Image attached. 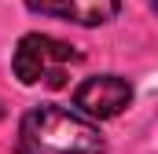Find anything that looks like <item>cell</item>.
Masks as SVG:
<instances>
[{
	"mask_svg": "<svg viewBox=\"0 0 158 154\" xmlns=\"http://www.w3.org/2000/svg\"><path fill=\"white\" fill-rule=\"evenodd\" d=\"M19 154H107V140L99 125L81 110L59 107V103H40L19 121L15 136Z\"/></svg>",
	"mask_w": 158,
	"mask_h": 154,
	"instance_id": "obj_1",
	"label": "cell"
},
{
	"mask_svg": "<svg viewBox=\"0 0 158 154\" xmlns=\"http://www.w3.org/2000/svg\"><path fill=\"white\" fill-rule=\"evenodd\" d=\"M81 63V51H74L66 40L48 37V33H26L15 44L11 70L22 84H44V88H63L70 66Z\"/></svg>",
	"mask_w": 158,
	"mask_h": 154,
	"instance_id": "obj_2",
	"label": "cell"
},
{
	"mask_svg": "<svg viewBox=\"0 0 158 154\" xmlns=\"http://www.w3.org/2000/svg\"><path fill=\"white\" fill-rule=\"evenodd\" d=\"M132 103V84L118 74H99L81 81L77 92H74V110H81L92 121H107V117H118L125 107Z\"/></svg>",
	"mask_w": 158,
	"mask_h": 154,
	"instance_id": "obj_3",
	"label": "cell"
},
{
	"mask_svg": "<svg viewBox=\"0 0 158 154\" xmlns=\"http://www.w3.org/2000/svg\"><path fill=\"white\" fill-rule=\"evenodd\" d=\"M121 0H26V7L44 18H63L74 26H103L118 15Z\"/></svg>",
	"mask_w": 158,
	"mask_h": 154,
	"instance_id": "obj_4",
	"label": "cell"
},
{
	"mask_svg": "<svg viewBox=\"0 0 158 154\" xmlns=\"http://www.w3.org/2000/svg\"><path fill=\"white\" fill-rule=\"evenodd\" d=\"M151 4H155V11H158V0H151Z\"/></svg>",
	"mask_w": 158,
	"mask_h": 154,
	"instance_id": "obj_5",
	"label": "cell"
},
{
	"mask_svg": "<svg viewBox=\"0 0 158 154\" xmlns=\"http://www.w3.org/2000/svg\"><path fill=\"white\" fill-rule=\"evenodd\" d=\"M0 117H4V110H0Z\"/></svg>",
	"mask_w": 158,
	"mask_h": 154,
	"instance_id": "obj_6",
	"label": "cell"
}]
</instances>
